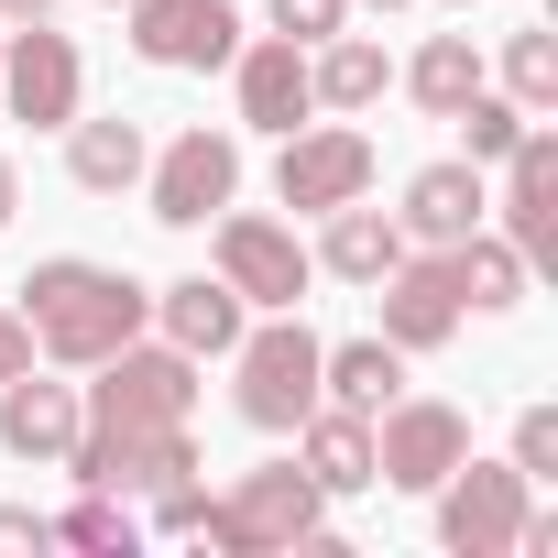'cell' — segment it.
I'll return each mask as SVG.
<instances>
[{"mask_svg": "<svg viewBox=\"0 0 558 558\" xmlns=\"http://www.w3.org/2000/svg\"><path fill=\"white\" fill-rule=\"evenodd\" d=\"M230 373H241V427L296 438L307 405H318V329H307L296 307H263V329L230 340Z\"/></svg>", "mask_w": 558, "mask_h": 558, "instance_id": "3", "label": "cell"}, {"mask_svg": "<svg viewBox=\"0 0 558 558\" xmlns=\"http://www.w3.org/2000/svg\"><path fill=\"white\" fill-rule=\"evenodd\" d=\"M12 547H56V514H34V504H0V558Z\"/></svg>", "mask_w": 558, "mask_h": 558, "instance_id": "31", "label": "cell"}, {"mask_svg": "<svg viewBox=\"0 0 558 558\" xmlns=\"http://www.w3.org/2000/svg\"><path fill=\"white\" fill-rule=\"evenodd\" d=\"M230 99H241V121H252V132H274V143H286L296 121H318V88H307V45H286V34L241 45V56H230Z\"/></svg>", "mask_w": 558, "mask_h": 558, "instance_id": "14", "label": "cell"}, {"mask_svg": "<svg viewBox=\"0 0 558 558\" xmlns=\"http://www.w3.org/2000/svg\"><path fill=\"white\" fill-rule=\"evenodd\" d=\"M56 547H99V558H132V547H143V514H132V493H88L77 514H56Z\"/></svg>", "mask_w": 558, "mask_h": 558, "instance_id": "25", "label": "cell"}, {"mask_svg": "<svg viewBox=\"0 0 558 558\" xmlns=\"http://www.w3.org/2000/svg\"><path fill=\"white\" fill-rule=\"evenodd\" d=\"M12 208H23V175H12V154H0V230H12Z\"/></svg>", "mask_w": 558, "mask_h": 558, "instance_id": "34", "label": "cell"}, {"mask_svg": "<svg viewBox=\"0 0 558 558\" xmlns=\"http://www.w3.org/2000/svg\"><path fill=\"white\" fill-rule=\"evenodd\" d=\"M482 219H493V186H482V165H471V154H449V165H416V175H405V208H395L405 252H449V241H471Z\"/></svg>", "mask_w": 558, "mask_h": 558, "instance_id": "12", "label": "cell"}, {"mask_svg": "<svg viewBox=\"0 0 558 558\" xmlns=\"http://www.w3.org/2000/svg\"><path fill=\"white\" fill-rule=\"evenodd\" d=\"M274 197L286 208H340V197H373V143L351 132V121H296L286 132V154H274Z\"/></svg>", "mask_w": 558, "mask_h": 558, "instance_id": "11", "label": "cell"}, {"mask_svg": "<svg viewBox=\"0 0 558 558\" xmlns=\"http://www.w3.org/2000/svg\"><path fill=\"white\" fill-rule=\"evenodd\" d=\"M405 395V351L373 329V340H318V405H351V416H384Z\"/></svg>", "mask_w": 558, "mask_h": 558, "instance_id": "19", "label": "cell"}, {"mask_svg": "<svg viewBox=\"0 0 558 558\" xmlns=\"http://www.w3.org/2000/svg\"><path fill=\"white\" fill-rule=\"evenodd\" d=\"M208 252H219V286H230L241 307H307V286H318L307 241H296L286 219H252V208H219V219H208Z\"/></svg>", "mask_w": 558, "mask_h": 558, "instance_id": "5", "label": "cell"}, {"mask_svg": "<svg viewBox=\"0 0 558 558\" xmlns=\"http://www.w3.org/2000/svg\"><path fill=\"white\" fill-rule=\"evenodd\" d=\"M77 416H88L77 384H45V373H12V384H0V449H12V460H66Z\"/></svg>", "mask_w": 558, "mask_h": 558, "instance_id": "17", "label": "cell"}, {"mask_svg": "<svg viewBox=\"0 0 558 558\" xmlns=\"http://www.w3.org/2000/svg\"><path fill=\"white\" fill-rule=\"evenodd\" d=\"M449 12H471V0H449Z\"/></svg>", "mask_w": 558, "mask_h": 558, "instance_id": "36", "label": "cell"}, {"mask_svg": "<svg viewBox=\"0 0 558 558\" xmlns=\"http://www.w3.org/2000/svg\"><path fill=\"white\" fill-rule=\"evenodd\" d=\"M318 525H329V493L307 482V460H263V471H241V482L208 504V547H230V558L318 547Z\"/></svg>", "mask_w": 558, "mask_h": 558, "instance_id": "2", "label": "cell"}, {"mask_svg": "<svg viewBox=\"0 0 558 558\" xmlns=\"http://www.w3.org/2000/svg\"><path fill=\"white\" fill-rule=\"evenodd\" d=\"M351 12H405V0H351Z\"/></svg>", "mask_w": 558, "mask_h": 558, "instance_id": "35", "label": "cell"}, {"mask_svg": "<svg viewBox=\"0 0 558 558\" xmlns=\"http://www.w3.org/2000/svg\"><path fill=\"white\" fill-rule=\"evenodd\" d=\"M132 12V56L165 66V77H208L241 56V12L230 0H121Z\"/></svg>", "mask_w": 558, "mask_h": 558, "instance_id": "10", "label": "cell"}, {"mask_svg": "<svg viewBox=\"0 0 558 558\" xmlns=\"http://www.w3.org/2000/svg\"><path fill=\"white\" fill-rule=\"evenodd\" d=\"M296 460H307V482H318L329 504H340V493H373V416H351V405H307Z\"/></svg>", "mask_w": 558, "mask_h": 558, "instance_id": "20", "label": "cell"}, {"mask_svg": "<svg viewBox=\"0 0 558 558\" xmlns=\"http://www.w3.org/2000/svg\"><path fill=\"white\" fill-rule=\"evenodd\" d=\"M307 263L340 274V286H384V274L405 263V230H395V208L340 197V208H318V252H307Z\"/></svg>", "mask_w": 558, "mask_h": 558, "instance_id": "16", "label": "cell"}, {"mask_svg": "<svg viewBox=\"0 0 558 558\" xmlns=\"http://www.w3.org/2000/svg\"><path fill=\"white\" fill-rule=\"evenodd\" d=\"M56 12V0H0V34H12V23H45Z\"/></svg>", "mask_w": 558, "mask_h": 558, "instance_id": "33", "label": "cell"}, {"mask_svg": "<svg viewBox=\"0 0 558 558\" xmlns=\"http://www.w3.org/2000/svg\"><path fill=\"white\" fill-rule=\"evenodd\" d=\"M525 471L514 460H460L427 504H438V547H460V558H504L514 547V525H525Z\"/></svg>", "mask_w": 558, "mask_h": 558, "instance_id": "9", "label": "cell"}, {"mask_svg": "<svg viewBox=\"0 0 558 558\" xmlns=\"http://www.w3.org/2000/svg\"><path fill=\"white\" fill-rule=\"evenodd\" d=\"M504 99H514L525 121L558 110V34H514V45H504Z\"/></svg>", "mask_w": 558, "mask_h": 558, "instance_id": "26", "label": "cell"}, {"mask_svg": "<svg viewBox=\"0 0 558 558\" xmlns=\"http://www.w3.org/2000/svg\"><path fill=\"white\" fill-rule=\"evenodd\" d=\"M88 416L99 427H186L197 416V362L175 340H121L110 362H88Z\"/></svg>", "mask_w": 558, "mask_h": 558, "instance_id": "4", "label": "cell"}, {"mask_svg": "<svg viewBox=\"0 0 558 558\" xmlns=\"http://www.w3.org/2000/svg\"><path fill=\"white\" fill-rule=\"evenodd\" d=\"M154 329H165L186 362H230V340L252 329V307L219 286V274H186V286H165V296H154Z\"/></svg>", "mask_w": 558, "mask_h": 558, "instance_id": "18", "label": "cell"}, {"mask_svg": "<svg viewBox=\"0 0 558 558\" xmlns=\"http://www.w3.org/2000/svg\"><path fill=\"white\" fill-rule=\"evenodd\" d=\"M263 23L286 34V45H329V34L351 23V0H263Z\"/></svg>", "mask_w": 558, "mask_h": 558, "instance_id": "29", "label": "cell"}, {"mask_svg": "<svg viewBox=\"0 0 558 558\" xmlns=\"http://www.w3.org/2000/svg\"><path fill=\"white\" fill-rule=\"evenodd\" d=\"M471 88H493V77H482V56H471V34H427V45H416V66H405V99H416L427 121H449Z\"/></svg>", "mask_w": 558, "mask_h": 558, "instance_id": "24", "label": "cell"}, {"mask_svg": "<svg viewBox=\"0 0 558 558\" xmlns=\"http://www.w3.org/2000/svg\"><path fill=\"white\" fill-rule=\"evenodd\" d=\"M449 121H460V154H471V165H504V154H514V132H525V110H514V99H493V88H471Z\"/></svg>", "mask_w": 558, "mask_h": 558, "instance_id": "27", "label": "cell"}, {"mask_svg": "<svg viewBox=\"0 0 558 558\" xmlns=\"http://www.w3.org/2000/svg\"><path fill=\"white\" fill-rule=\"evenodd\" d=\"M438 263H449V286H460V307H482V318H504V307H525V274H536V263H525V252H514V241H504L493 219H482L471 241H449Z\"/></svg>", "mask_w": 558, "mask_h": 558, "instance_id": "22", "label": "cell"}, {"mask_svg": "<svg viewBox=\"0 0 558 558\" xmlns=\"http://www.w3.org/2000/svg\"><path fill=\"white\" fill-rule=\"evenodd\" d=\"M143 318H154V286H132L121 263L56 252V263L23 274V329H34V351L66 362V373H88V362H110L121 340H143Z\"/></svg>", "mask_w": 558, "mask_h": 558, "instance_id": "1", "label": "cell"}, {"mask_svg": "<svg viewBox=\"0 0 558 558\" xmlns=\"http://www.w3.org/2000/svg\"><path fill=\"white\" fill-rule=\"evenodd\" d=\"M460 460H471V416H460V405L395 395V405L373 416V482H384V493H438Z\"/></svg>", "mask_w": 558, "mask_h": 558, "instance_id": "6", "label": "cell"}, {"mask_svg": "<svg viewBox=\"0 0 558 558\" xmlns=\"http://www.w3.org/2000/svg\"><path fill=\"white\" fill-rule=\"evenodd\" d=\"M0 99H12V121H34V132H66V121L88 110L77 45H66L56 23H12V34H0Z\"/></svg>", "mask_w": 558, "mask_h": 558, "instance_id": "8", "label": "cell"}, {"mask_svg": "<svg viewBox=\"0 0 558 558\" xmlns=\"http://www.w3.org/2000/svg\"><path fill=\"white\" fill-rule=\"evenodd\" d=\"M504 241L525 252V263H558V132H514V154H504Z\"/></svg>", "mask_w": 558, "mask_h": 558, "instance_id": "15", "label": "cell"}, {"mask_svg": "<svg viewBox=\"0 0 558 558\" xmlns=\"http://www.w3.org/2000/svg\"><path fill=\"white\" fill-rule=\"evenodd\" d=\"M373 296H384V340H395L405 362H416V351H449V340H460V318H471L438 252H405V263L384 274V286H373Z\"/></svg>", "mask_w": 558, "mask_h": 558, "instance_id": "13", "label": "cell"}, {"mask_svg": "<svg viewBox=\"0 0 558 558\" xmlns=\"http://www.w3.org/2000/svg\"><path fill=\"white\" fill-rule=\"evenodd\" d=\"M12 373H34V329H23V307H0V384Z\"/></svg>", "mask_w": 558, "mask_h": 558, "instance_id": "32", "label": "cell"}, {"mask_svg": "<svg viewBox=\"0 0 558 558\" xmlns=\"http://www.w3.org/2000/svg\"><path fill=\"white\" fill-rule=\"evenodd\" d=\"M143 197H154V219H165V230H208V219L241 197V143H230V132H208V121H197V132H175V143L143 165Z\"/></svg>", "mask_w": 558, "mask_h": 558, "instance_id": "7", "label": "cell"}, {"mask_svg": "<svg viewBox=\"0 0 558 558\" xmlns=\"http://www.w3.org/2000/svg\"><path fill=\"white\" fill-rule=\"evenodd\" d=\"M307 88H318V110H373L395 88V56L373 34H329V45H307Z\"/></svg>", "mask_w": 558, "mask_h": 558, "instance_id": "23", "label": "cell"}, {"mask_svg": "<svg viewBox=\"0 0 558 558\" xmlns=\"http://www.w3.org/2000/svg\"><path fill=\"white\" fill-rule=\"evenodd\" d=\"M143 165H154L143 121H121V110H110V121H88V110L66 121V175H77L88 197H121V186H143Z\"/></svg>", "mask_w": 558, "mask_h": 558, "instance_id": "21", "label": "cell"}, {"mask_svg": "<svg viewBox=\"0 0 558 558\" xmlns=\"http://www.w3.org/2000/svg\"><path fill=\"white\" fill-rule=\"evenodd\" d=\"M208 504H219V493H208L197 471H175V482H154V536H208Z\"/></svg>", "mask_w": 558, "mask_h": 558, "instance_id": "28", "label": "cell"}, {"mask_svg": "<svg viewBox=\"0 0 558 558\" xmlns=\"http://www.w3.org/2000/svg\"><path fill=\"white\" fill-rule=\"evenodd\" d=\"M514 471L525 482H558V405H525L514 416Z\"/></svg>", "mask_w": 558, "mask_h": 558, "instance_id": "30", "label": "cell"}]
</instances>
